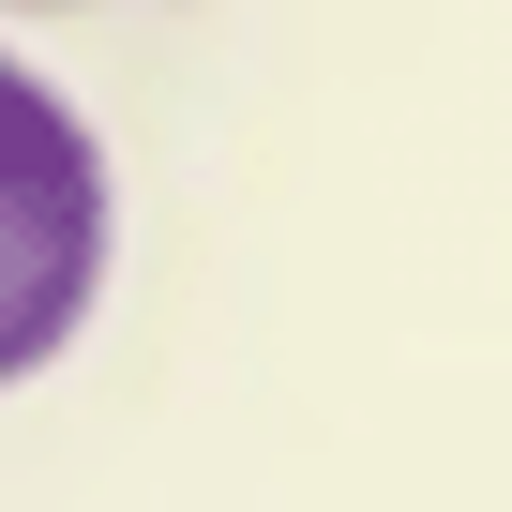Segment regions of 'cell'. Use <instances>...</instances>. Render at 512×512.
<instances>
[{
	"label": "cell",
	"mask_w": 512,
	"mask_h": 512,
	"mask_svg": "<svg viewBox=\"0 0 512 512\" xmlns=\"http://www.w3.org/2000/svg\"><path fill=\"white\" fill-rule=\"evenodd\" d=\"M106 241H121V196H106V151L91 121L0 46V392L46 377L91 302H106Z\"/></svg>",
	"instance_id": "obj_1"
}]
</instances>
